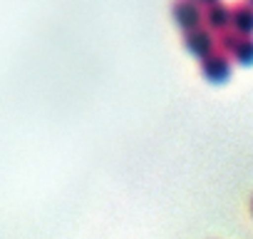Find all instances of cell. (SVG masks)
Instances as JSON below:
<instances>
[{"label": "cell", "mask_w": 253, "mask_h": 239, "mask_svg": "<svg viewBox=\"0 0 253 239\" xmlns=\"http://www.w3.org/2000/svg\"><path fill=\"white\" fill-rule=\"evenodd\" d=\"M231 30L243 33V35L253 33V8L248 3L231 5Z\"/></svg>", "instance_id": "cell-6"}, {"label": "cell", "mask_w": 253, "mask_h": 239, "mask_svg": "<svg viewBox=\"0 0 253 239\" xmlns=\"http://www.w3.org/2000/svg\"><path fill=\"white\" fill-rule=\"evenodd\" d=\"M216 43H218V40L213 38V33H211L206 25L184 33V45H186V50H189L191 55H196V58H204V55H209L211 50H216Z\"/></svg>", "instance_id": "cell-4"}, {"label": "cell", "mask_w": 253, "mask_h": 239, "mask_svg": "<svg viewBox=\"0 0 253 239\" xmlns=\"http://www.w3.org/2000/svg\"><path fill=\"white\" fill-rule=\"evenodd\" d=\"M218 50H223L231 60L241 62V65H251L253 62V35H243L236 30H226L218 35Z\"/></svg>", "instance_id": "cell-1"}, {"label": "cell", "mask_w": 253, "mask_h": 239, "mask_svg": "<svg viewBox=\"0 0 253 239\" xmlns=\"http://www.w3.org/2000/svg\"><path fill=\"white\" fill-rule=\"evenodd\" d=\"M204 25L211 33H226L231 30V5H226L223 0H216V3L204 8Z\"/></svg>", "instance_id": "cell-5"}, {"label": "cell", "mask_w": 253, "mask_h": 239, "mask_svg": "<svg viewBox=\"0 0 253 239\" xmlns=\"http://www.w3.org/2000/svg\"><path fill=\"white\" fill-rule=\"evenodd\" d=\"M171 18L184 33H189L204 25V8L196 0H171Z\"/></svg>", "instance_id": "cell-2"}, {"label": "cell", "mask_w": 253, "mask_h": 239, "mask_svg": "<svg viewBox=\"0 0 253 239\" xmlns=\"http://www.w3.org/2000/svg\"><path fill=\"white\" fill-rule=\"evenodd\" d=\"M201 72L213 82H223L231 75V58L223 50L216 48V50H211L209 55L201 58Z\"/></svg>", "instance_id": "cell-3"}, {"label": "cell", "mask_w": 253, "mask_h": 239, "mask_svg": "<svg viewBox=\"0 0 253 239\" xmlns=\"http://www.w3.org/2000/svg\"><path fill=\"white\" fill-rule=\"evenodd\" d=\"M251 209H253V199H251Z\"/></svg>", "instance_id": "cell-9"}, {"label": "cell", "mask_w": 253, "mask_h": 239, "mask_svg": "<svg viewBox=\"0 0 253 239\" xmlns=\"http://www.w3.org/2000/svg\"><path fill=\"white\" fill-rule=\"evenodd\" d=\"M199 5H211V3H216V0H196Z\"/></svg>", "instance_id": "cell-7"}, {"label": "cell", "mask_w": 253, "mask_h": 239, "mask_svg": "<svg viewBox=\"0 0 253 239\" xmlns=\"http://www.w3.org/2000/svg\"><path fill=\"white\" fill-rule=\"evenodd\" d=\"M246 3H248V5H251V8H253V0H246Z\"/></svg>", "instance_id": "cell-8"}]
</instances>
